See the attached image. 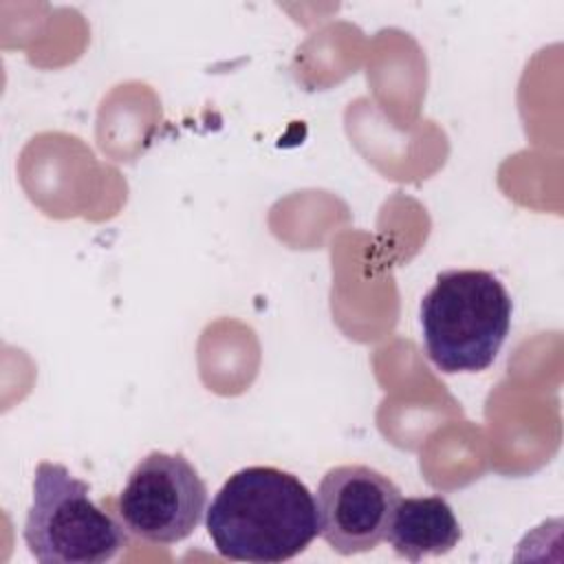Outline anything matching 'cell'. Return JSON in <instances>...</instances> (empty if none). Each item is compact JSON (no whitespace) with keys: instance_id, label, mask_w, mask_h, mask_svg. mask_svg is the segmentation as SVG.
<instances>
[{"instance_id":"cell-1","label":"cell","mask_w":564,"mask_h":564,"mask_svg":"<svg viewBox=\"0 0 564 564\" xmlns=\"http://www.w3.org/2000/svg\"><path fill=\"white\" fill-rule=\"evenodd\" d=\"M205 527L218 555L258 564L286 562L319 533L308 487L271 465L231 474L205 511Z\"/></svg>"},{"instance_id":"cell-2","label":"cell","mask_w":564,"mask_h":564,"mask_svg":"<svg viewBox=\"0 0 564 564\" xmlns=\"http://www.w3.org/2000/svg\"><path fill=\"white\" fill-rule=\"evenodd\" d=\"M511 313V295L491 271H443L419 313L430 361L447 375L487 370L509 335Z\"/></svg>"},{"instance_id":"cell-3","label":"cell","mask_w":564,"mask_h":564,"mask_svg":"<svg viewBox=\"0 0 564 564\" xmlns=\"http://www.w3.org/2000/svg\"><path fill=\"white\" fill-rule=\"evenodd\" d=\"M24 542L42 564H104L130 542L117 511L90 498V485L59 463H40L33 500L24 520Z\"/></svg>"},{"instance_id":"cell-4","label":"cell","mask_w":564,"mask_h":564,"mask_svg":"<svg viewBox=\"0 0 564 564\" xmlns=\"http://www.w3.org/2000/svg\"><path fill=\"white\" fill-rule=\"evenodd\" d=\"M207 485L183 454L150 452L130 471L115 511L130 535L170 546L200 524Z\"/></svg>"},{"instance_id":"cell-5","label":"cell","mask_w":564,"mask_h":564,"mask_svg":"<svg viewBox=\"0 0 564 564\" xmlns=\"http://www.w3.org/2000/svg\"><path fill=\"white\" fill-rule=\"evenodd\" d=\"M399 500V487L368 465L330 467L315 494L319 535L341 555L372 551L388 538Z\"/></svg>"},{"instance_id":"cell-6","label":"cell","mask_w":564,"mask_h":564,"mask_svg":"<svg viewBox=\"0 0 564 564\" xmlns=\"http://www.w3.org/2000/svg\"><path fill=\"white\" fill-rule=\"evenodd\" d=\"M460 538V522L443 496H412L399 500L386 540L397 555L419 562L449 553Z\"/></svg>"}]
</instances>
